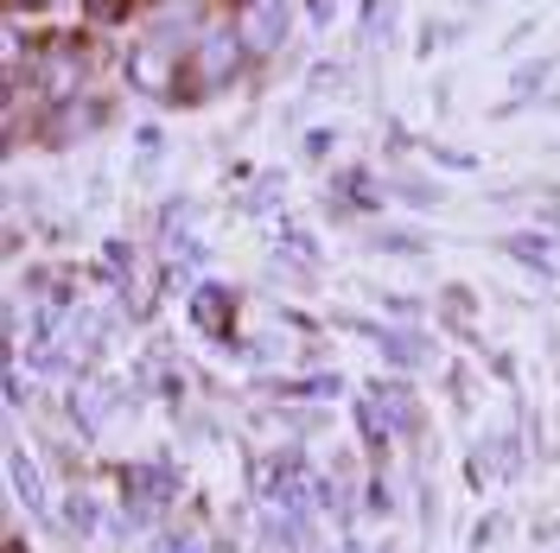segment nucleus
<instances>
[{"label":"nucleus","mask_w":560,"mask_h":553,"mask_svg":"<svg viewBox=\"0 0 560 553\" xmlns=\"http://www.w3.org/2000/svg\"><path fill=\"white\" fill-rule=\"evenodd\" d=\"M243 70H248L243 26L210 20L205 33H198V45L185 51V70H178V96H173V103H198V96H210V90H230Z\"/></svg>","instance_id":"f257e3e1"},{"label":"nucleus","mask_w":560,"mask_h":553,"mask_svg":"<svg viewBox=\"0 0 560 553\" xmlns=\"http://www.w3.org/2000/svg\"><path fill=\"white\" fill-rule=\"evenodd\" d=\"M287 13H293V0H243L236 26H243L248 51H275L280 38H287Z\"/></svg>","instance_id":"f03ea898"},{"label":"nucleus","mask_w":560,"mask_h":553,"mask_svg":"<svg viewBox=\"0 0 560 553\" xmlns=\"http://www.w3.org/2000/svg\"><path fill=\"white\" fill-rule=\"evenodd\" d=\"M140 0H83V13H90V26H121L128 13H135Z\"/></svg>","instance_id":"7ed1b4c3"},{"label":"nucleus","mask_w":560,"mask_h":553,"mask_svg":"<svg viewBox=\"0 0 560 553\" xmlns=\"http://www.w3.org/2000/svg\"><path fill=\"white\" fill-rule=\"evenodd\" d=\"M357 420H363V439H370V446H388V426H383V414H376V401H357Z\"/></svg>","instance_id":"20e7f679"},{"label":"nucleus","mask_w":560,"mask_h":553,"mask_svg":"<svg viewBox=\"0 0 560 553\" xmlns=\"http://www.w3.org/2000/svg\"><path fill=\"white\" fill-rule=\"evenodd\" d=\"M510 255H516V261H528V268H548V255H541V243H535V236H510Z\"/></svg>","instance_id":"39448f33"},{"label":"nucleus","mask_w":560,"mask_h":553,"mask_svg":"<svg viewBox=\"0 0 560 553\" xmlns=\"http://www.w3.org/2000/svg\"><path fill=\"white\" fill-rule=\"evenodd\" d=\"M198 299H205V306H198L205 311V325L210 331H223V318H230V293H198Z\"/></svg>","instance_id":"423d86ee"},{"label":"nucleus","mask_w":560,"mask_h":553,"mask_svg":"<svg viewBox=\"0 0 560 553\" xmlns=\"http://www.w3.org/2000/svg\"><path fill=\"white\" fill-rule=\"evenodd\" d=\"M13 7H51V0H13Z\"/></svg>","instance_id":"0eeeda50"},{"label":"nucleus","mask_w":560,"mask_h":553,"mask_svg":"<svg viewBox=\"0 0 560 553\" xmlns=\"http://www.w3.org/2000/svg\"><path fill=\"white\" fill-rule=\"evenodd\" d=\"M7 553H26V548H20V541H13V548H7Z\"/></svg>","instance_id":"6e6552de"}]
</instances>
